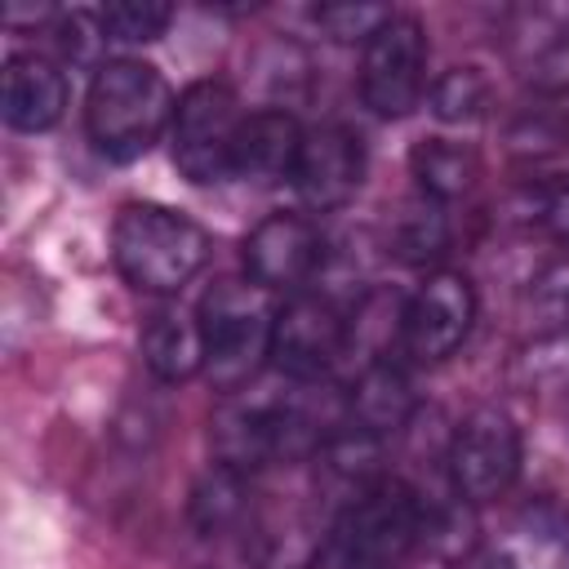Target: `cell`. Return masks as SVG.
Returning a JSON list of instances; mask_svg holds the SVG:
<instances>
[{"mask_svg": "<svg viewBox=\"0 0 569 569\" xmlns=\"http://www.w3.org/2000/svg\"><path fill=\"white\" fill-rule=\"evenodd\" d=\"M173 89L142 58H107L93 67V84L84 98V129L98 156L129 164L147 156L173 124Z\"/></svg>", "mask_w": 569, "mask_h": 569, "instance_id": "obj_1", "label": "cell"}, {"mask_svg": "<svg viewBox=\"0 0 569 569\" xmlns=\"http://www.w3.org/2000/svg\"><path fill=\"white\" fill-rule=\"evenodd\" d=\"M422 493L409 480L382 476L329 520L311 569H400L422 551Z\"/></svg>", "mask_w": 569, "mask_h": 569, "instance_id": "obj_2", "label": "cell"}, {"mask_svg": "<svg viewBox=\"0 0 569 569\" xmlns=\"http://www.w3.org/2000/svg\"><path fill=\"white\" fill-rule=\"evenodd\" d=\"M111 262L138 293L169 298L209 262V236L200 222L169 204L133 200L116 213Z\"/></svg>", "mask_w": 569, "mask_h": 569, "instance_id": "obj_3", "label": "cell"}, {"mask_svg": "<svg viewBox=\"0 0 569 569\" xmlns=\"http://www.w3.org/2000/svg\"><path fill=\"white\" fill-rule=\"evenodd\" d=\"M204 373L222 396L244 391L262 365H271V333L280 302L253 280H218L200 298Z\"/></svg>", "mask_w": 569, "mask_h": 569, "instance_id": "obj_4", "label": "cell"}, {"mask_svg": "<svg viewBox=\"0 0 569 569\" xmlns=\"http://www.w3.org/2000/svg\"><path fill=\"white\" fill-rule=\"evenodd\" d=\"M307 467V462H302ZM293 467V485H253V507L244 520V560L253 569H311L325 529L333 520L316 489V476Z\"/></svg>", "mask_w": 569, "mask_h": 569, "instance_id": "obj_5", "label": "cell"}, {"mask_svg": "<svg viewBox=\"0 0 569 569\" xmlns=\"http://www.w3.org/2000/svg\"><path fill=\"white\" fill-rule=\"evenodd\" d=\"M249 111H240V98L227 80H196L178 93L169 142H173V164L187 182L209 187L231 178V156L236 138Z\"/></svg>", "mask_w": 569, "mask_h": 569, "instance_id": "obj_6", "label": "cell"}, {"mask_svg": "<svg viewBox=\"0 0 569 569\" xmlns=\"http://www.w3.org/2000/svg\"><path fill=\"white\" fill-rule=\"evenodd\" d=\"M449 485L462 502L485 507L502 498L520 476V427L507 409L480 405L449 436Z\"/></svg>", "mask_w": 569, "mask_h": 569, "instance_id": "obj_7", "label": "cell"}, {"mask_svg": "<svg viewBox=\"0 0 569 569\" xmlns=\"http://www.w3.org/2000/svg\"><path fill=\"white\" fill-rule=\"evenodd\" d=\"M360 98L382 120H400L427 98V27L413 13H391L365 44Z\"/></svg>", "mask_w": 569, "mask_h": 569, "instance_id": "obj_8", "label": "cell"}, {"mask_svg": "<svg viewBox=\"0 0 569 569\" xmlns=\"http://www.w3.org/2000/svg\"><path fill=\"white\" fill-rule=\"evenodd\" d=\"M471 325H476V284L453 267H436L405 298L400 356H409L413 365H440L467 342Z\"/></svg>", "mask_w": 569, "mask_h": 569, "instance_id": "obj_9", "label": "cell"}, {"mask_svg": "<svg viewBox=\"0 0 569 569\" xmlns=\"http://www.w3.org/2000/svg\"><path fill=\"white\" fill-rule=\"evenodd\" d=\"M347 360V311L325 293L280 302L271 333V369L289 382H325Z\"/></svg>", "mask_w": 569, "mask_h": 569, "instance_id": "obj_10", "label": "cell"}, {"mask_svg": "<svg viewBox=\"0 0 569 569\" xmlns=\"http://www.w3.org/2000/svg\"><path fill=\"white\" fill-rule=\"evenodd\" d=\"M244 280L267 293H298L325 262V236L307 213H271L244 236Z\"/></svg>", "mask_w": 569, "mask_h": 569, "instance_id": "obj_11", "label": "cell"}, {"mask_svg": "<svg viewBox=\"0 0 569 569\" xmlns=\"http://www.w3.org/2000/svg\"><path fill=\"white\" fill-rule=\"evenodd\" d=\"M365 182V142L356 129L325 120L302 133L293 187L311 209H342Z\"/></svg>", "mask_w": 569, "mask_h": 569, "instance_id": "obj_12", "label": "cell"}, {"mask_svg": "<svg viewBox=\"0 0 569 569\" xmlns=\"http://www.w3.org/2000/svg\"><path fill=\"white\" fill-rule=\"evenodd\" d=\"M507 58L538 93H569V0L516 9L507 22Z\"/></svg>", "mask_w": 569, "mask_h": 569, "instance_id": "obj_13", "label": "cell"}, {"mask_svg": "<svg viewBox=\"0 0 569 569\" xmlns=\"http://www.w3.org/2000/svg\"><path fill=\"white\" fill-rule=\"evenodd\" d=\"M67 111V76L44 53H9L0 76V116L18 133H44Z\"/></svg>", "mask_w": 569, "mask_h": 569, "instance_id": "obj_14", "label": "cell"}, {"mask_svg": "<svg viewBox=\"0 0 569 569\" xmlns=\"http://www.w3.org/2000/svg\"><path fill=\"white\" fill-rule=\"evenodd\" d=\"M302 124L293 111L284 107H262L249 111L236 138V156H231V178L271 187V182H293L298 169V151H302Z\"/></svg>", "mask_w": 569, "mask_h": 569, "instance_id": "obj_15", "label": "cell"}, {"mask_svg": "<svg viewBox=\"0 0 569 569\" xmlns=\"http://www.w3.org/2000/svg\"><path fill=\"white\" fill-rule=\"evenodd\" d=\"M347 413H351L356 427H365L378 440L409 427V418L418 413V396H413V382H409L405 365L400 360L360 365L356 382L347 387Z\"/></svg>", "mask_w": 569, "mask_h": 569, "instance_id": "obj_16", "label": "cell"}, {"mask_svg": "<svg viewBox=\"0 0 569 569\" xmlns=\"http://www.w3.org/2000/svg\"><path fill=\"white\" fill-rule=\"evenodd\" d=\"M138 342H142V365H147L160 382H187V378L204 373V329H200V311L160 307V311L147 316Z\"/></svg>", "mask_w": 569, "mask_h": 569, "instance_id": "obj_17", "label": "cell"}, {"mask_svg": "<svg viewBox=\"0 0 569 569\" xmlns=\"http://www.w3.org/2000/svg\"><path fill=\"white\" fill-rule=\"evenodd\" d=\"M476 569H569V529L547 511H525L485 542Z\"/></svg>", "mask_w": 569, "mask_h": 569, "instance_id": "obj_18", "label": "cell"}, {"mask_svg": "<svg viewBox=\"0 0 569 569\" xmlns=\"http://www.w3.org/2000/svg\"><path fill=\"white\" fill-rule=\"evenodd\" d=\"M249 507H253V476L213 462V467L196 480L191 502H187V516H191V529H196L200 538H222V533L244 529Z\"/></svg>", "mask_w": 569, "mask_h": 569, "instance_id": "obj_19", "label": "cell"}, {"mask_svg": "<svg viewBox=\"0 0 569 569\" xmlns=\"http://www.w3.org/2000/svg\"><path fill=\"white\" fill-rule=\"evenodd\" d=\"M449 249V213L440 200L431 196H409L396 204V213L387 218V253L409 262V267H427L440 262Z\"/></svg>", "mask_w": 569, "mask_h": 569, "instance_id": "obj_20", "label": "cell"}, {"mask_svg": "<svg viewBox=\"0 0 569 569\" xmlns=\"http://www.w3.org/2000/svg\"><path fill=\"white\" fill-rule=\"evenodd\" d=\"M409 173L418 182L422 196L453 204L458 196H467L480 178V156L471 142H449V138H422L409 151Z\"/></svg>", "mask_w": 569, "mask_h": 569, "instance_id": "obj_21", "label": "cell"}, {"mask_svg": "<svg viewBox=\"0 0 569 569\" xmlns=\"http://www.w3.org/2000/svg\"><path fill=\"white\" fill-rule=\"evenodd\" d=\"M427 102H431V116L445 120V124H476L489 102H493V84L480 67H449L431 80L427 89Z\"/></svg>", "mask_w": 569, "mask_h": 569, "instance_id": "obj_22", "label": "cell"}, {"mask_svg": "<svg viewBox=\"0 0 569 569\" xmlns=\"http://www.w3.org/2000/svg\"><path fill=\"white\" fill-rule=\"evenodd\" d=\"M111 44H151L173 22V9L160 0H111L98 9Z\"/></svg>", "mask_w": 569, "mask_h": 569, "instance_id": "obj_23", "label": "cell"}, {"mask_svg": "<svg viewBox=\"0 0 569 569\" xmlns=\"http://www.w3.org/2000/svg\"><path fill=\"white\" fill-rule=\"evenodd\" d=\"M391 4H360V0H338V4H320L311 18L316 27L338 40V44H369L378 36V27L391 18Z\"/></svg>", "mask_w": 569, "mask_h": 569, "instance_id": "obj_24", "label": "cell"}, {"mask_svg": "<svg viewBox=\"0 0 569 569\" xmlns=\"http://www.w3.org/2000/svg\"><path fill=\"white\" fill-rule=\"evenodd\" d=\"M53 22H58V27H53V31H58V49H62L71 62H80V67L98 62V53L111 44L98 13L71 9V13H53ZM98 67H102V62H98Z\"/></svg>", "mask_w": 569, "mask_h": 569, "instance_id": "obj_25", "label": "cell"}, {"mask_svg": "<svg viewBox=\"0 0 569 569\" xmlns=\"http://www.w3.org/2000/svg\"><path fill=\"white\" fill-rule=\"evenodd\" d=\"M538 218H542V227H547L560 244H569V178H560V182H551V187L542 191Z\"/></svg>", "mask_w": 569, "mask_h": 569, "instance_id": "obj_26", "label": "cell"}, {"mask_svg": "<svg viewBox=\"0 0 569 569\" xmlns=\"http://www.w3.org/2000/svg\"><path fill=\"white\" fill-rule=\"evenodd\" d=\"M565 529H569V520H565Z\"/></svg>", "mask_w": 569, "mask_h": 569, "instance_id": "obj_27", "label": "cell"}]
</instances>
